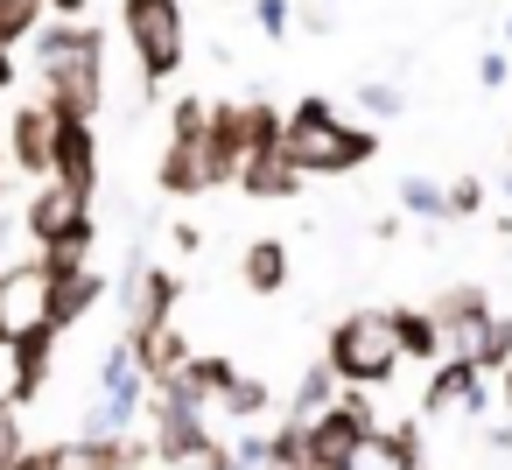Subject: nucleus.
<instances>
[{
    "label": "nucleus",
    "instance_id": "obj_1",
    "mask_svg": "<svg viewBox=\"0 0 512 470\" xmlns=\"http://www.w3.org/2000/svg\"><path fill=\"white\" fill-rule=\"evenodd\" d=\"M36 78H43V106L50 120H99L106 106V29L92 22H43L29 36Z\"/></svg>",
    "mask_w": 512,
    "mask_h": 470
},
{
    "label": "nucleus",
    "instance_id": "obj_2",
    "mask_svg": "<svg viewBox=\"0 0 512 470\" xmlns=\"http://www.w3.org/2000/svg\"><path fill=\"white\" fill-rule=\"evenodd\" d=\"M379 155V134L372 127H351L337 120L330 99H295L281 113V162L295 176H351Z\"/></svg>",
    "mask_w": 512,
    "mask_h": 470
},
{
    "label": "nucleus",
    "instance_id": "obj_3",
    "mask_svg": "<svg viewBox=\"0 0 512 470\" xmlns=\"http://www.w3.org/2000/svg\"><path fill=\"white\" fill-rule=\"evenodd\" d=\"M120 29L134 43V64H141V92L155 99L183 57H190V22H183V0H120Z\"/></svg>",
    "mask_w": 512,
    "mask_h": 470
},
{
    "label": "nucleus",
    "instance_id": "obj_4",
    "mask_svg": "<svg viewBox=\"0 0 512 470\" xmlns=\"http://www.w3.org/2000/svg\"><path fill=\"white\" fill-rule=\"evenodd\" d=\"M330 379L344 393H365V386H386L400 372V351H393V330H386V309H351L337 330H330V351H323Z\"/></svg>",
    "mask_w": 512,
    "mask_h": 470
},
{
    "label": "nucleus",
    "instance_id": "obj_5",
    "mask_svg": "<svg viewBox=\"0 0 512 470\" xmlns=\"http://www.w3.org/2000/svg\"><path fill=\"white\" fill-rule=\"evenodd\" d=\"M155 190L162 197H197L204 190V99L183 92L169 106V148L155 162Z\"/></svg>",
    "mask_w": 512,
    "mask_h": 470
},
{
    "label": "nucleus",
    "instance_id": "obj_6",
    "mask_svg": "<svg viewBox=\"0 0 512 470\" xmlns=\"http://www.w3.org/2000/svg\"><path fill=\"white\" fill-rule=\"evenodd\" d=\"M372 435H379V414H372V400L337 386V400H330V407L309 421V463H351V456H358Z\"/></svg>",
    "mask_w": 512,
    "mask_h": 470
},
{
    "label": "nucleus",
    "instance_id": "obj_7",
    "mask_svg": "<svg viewBox=\"0 0 512 470\" xmlns=\"http://www.w3.org/2000/svg\"><path fill=\"white\" fill-rule=\"evenodd\" d=\"M176 302H183V281H176L169 267L127 260V330H120V337H148V330L176 323Z\"/></svg>",
    "mask_w": 512,
    "mask_h": 470
},
{
    "label": "nucleus",
    "instance_id": "obj_8",
    "mask_svg": "<svg viewBox=\"0 0 512 470\" xmlns=\"http://www.w3.org/2000/svg\"><path fill=\"white\" fill-rule=\"evenodd\" d=\"M428 323L442 330V351H449V358H470V344H477L484 323H491V295H484L477 281H456V288H442V295L428 302Z\"/></svg>",
    "mask_w": 512,
    "mask_h": 470
},
{
    "label": "nucleus",
    "instance_id": "obj_9",
    "mask_svg": "<svg viewBox=\"0 0 512 470\" xmlns=\"http://www.w3.org/2000/svg\"><path fill=\"white\" fill-rule=\"evenodd\" d=\"M148 414H155V456L162 463H190V456H204L211 449V428H204V407H190V400H176L169 386H155V400H148Z\"/></svg>",
    "mask_w": 512,
    "mask_h": 470
},
{
    "label": "nucleus",
    "instance_id": "obj_10",
    "mask_svg": "<svg viewBox=\"0 0 512 470\" xmlns=\"http://www.w3.org/2000/svg\"><path fill=\"white\" fill-rule=\"evenodd\" d=\"M43 302H50V274L36 260H15V267H0V351H8L22 330L43 323Z\"/></svg>",
    "mask_w": 512,
    "mask_h": 470
},
{
    "label": "nucleus",
    "instance_id": "obj_11",
    "mask_svg": "<svg viewBox=\"0 0 512 470\" xmlns=\"http://www.w3.org/2000/svg\"><path fill=\"white\" fill-rule=\"evenodd\" d=\"M50 183L71 190V197L99 190V134L85 120H57V134H50Z\"/></svg>",
    "mask_w": 512,
    "mask_h": 470
},
{
    "label": "nucleus",
    "instance_id": "obj_12",
    "mask_svg": "<svg viewBox=\"0 0 512 470\" xmlns=\"http://www.w3.org/2000/svg\"><path fill=\"white\" fill-rule=\"evenodd\" d=\"M92 225V197H71V190H57V183H43L29 204H22V232L36 239V246H57V239H71V232H85Z\"/></svg>",
    "mask_w": 512,
    "mask_h": 470
},
{
    "label": "nucleus",
    "instance_id": "obj_13",
    "mask_svg": "<svg viewBox=\"0 0 512 470\" xmlns=\"http://www.w3.org/2000/svg\"><path fill=\"white\" fill-rule=\"evenodd\" d=\"M50 365H57V330H50V323L22 330V337L8 344V400L29 407V400L50 386Z\"/></svg>",
    "mask_w": 512,
    "mask_h": 470
},
{
    "label": "nucleus",
    "instance_id": "obj_14",
    "mask_svg": "<svg viewBox=\"0 0 512 470\" xmlns=\"http://www.w3.org/2000/svg\"><path fill=\"white\" fill-rule=\"evenodd\" d=\"M50 134H57V120H50L43 99L15 106V120H8V162L22 176H36V183H50Z\"/></svg>",
    "mask_w": 512,
    "mask_h": 470
},
{
    "label": "nucleus",
    "instance_id": "obj_15",
    "mask_svg": "<svg viewBox=\"0 0 512 470\" xmlns=\"http://www.w3.org/2000/svg\"><path fill=\"white\" fill-rule=\"evenodd\" d=\"M239 176V99L204 106V190H225Z\"/></svg>",
    "mask_w": 512,
    "mask_h": 470
},
{
    "label": "nucleus",
    "instance_id": "obj_16",
    "mask_svg": "<svg viewBox=\"0 0 512 470\" xmlns=\"http://www.w3.org/2000/svg\"><path fill=\"white\" fill-rule=\"evenodd\" d=\"M421 414H484V372L470 358H442L421 393Z\"/></svg>",
    "mask_w": 512,
    "mask_h": 470
},
{
    "label": "nucleus",
    "instance_id": "obj_17",
    "mask_svg": "<svg viewBox=\"0 0 512 470\" xmlns=\"http://www.w3.org/2000/svg\"><path fill=\"white\" fill-rule=\"evenodd\" d=\"M127 351H134V372L148 379V386H169L197 351H190V337L176 330V323H162V330H148V337H120Z\"/></svg>",
    "mask_w": 512,
    "mask_h": 470
},
{
    "label": "nucleus",
    "instance_id": "obj_18",
    "mask_svg": "<svg viewBox=\"0 0 512 470\" xmlns=\"http://www.w3.org/2000/svg\"><path fill=\"white\" fill-rule=\"evenodd\" d=\"M106 295V274L99 267H85V274H64V281H50V302H43V323L64 337L71 323H85L92 316V302Z\"/></svg>",
    "mask_w": 512,
    "mask_h": 470
},
{
    "label": "nucleus",
    "instance_id": "obj_19",
    "mask_svg": "<svg viewBox=\"0 0 512 470\" xmlns=\"http://www.w3.org/2000/svg\"><path fill=\"white\" fill-rule=\"evenodd\" d=\"M386 330H393V351L414 358V365H442V358H449V351H442V330H435L428 309H414V302L386 309Z\"/></svg>",
    "mask_w": 512,
    "mask_h": 470
},
{
    "label": "nucleus",
    "instance_id": "obj_20",
    "mask_svg": "<svg viewBox=\"0 0 512 470\" xmlns=\"http://www.w3.org/2000/svg\"><path fill=\"white\" fill-rule=\"evenodd\" d=\"M239 281H246L253 295H281V288H288V239H246Z\"/></svg>",
    "mask_w": 512,
    "mask_h": 470
},
{
    "label": "nucleus",
    "instance_id": "obj_21",
    "mask_svg": "<svg viewBox=\"0 0 512 470\" xmlns=\"http://www.w3.org/2000/svg\"><path fill=\"white\" fill-rule=\"evenodd\" d=\"M232 183H239L246 197H267V204H274V197H295V190H302V176H295V169L281 162V148H274V155H246Z\"/></svg>",
    "mask_w": 512,
    "mask_h": 470
},
{
    "label": "nucleus",
    "instance_id": "obj_22",
    "mask_svg": "<svg viewBox=\"0 0 512 470\" xmlns=\"http://www.w3.org/2000/svg\"><path fill=\"white\" fill-rule=\"evenodd\" d=\"M274 148H281V106L246 99V106H239V162H246V155H274Z\"/></svg>",
    "mask_w": 512,
    "mask_h": 470
},
{
    "label": "nucleus",
    "instance_id": "obj_23",
    "mask_svg": "<svg viewBox=\"0 0 512 470\" xmlns=\"http://www.w3.org/2000/svg\"><path fill=\"white\" fill-rule=\"evenodd\" d=\"M330 400H337V379H330V365H323V358H309V365H302V379H295L288 421H302V428H309V421H316V414H323Z\"/></svg>",
    "mask_w": 512,
    "mask_h": 470
},
{
    "label": "nucleus",
    "instance_id": "obj_24",
    "mask_svg": "<svg viewBox=\"0 0 512 470\" xmlns=\"http://www.w3.org/2000/svg\"><path fill=\"white\" fill-rule=\"evenodd\" d=\"M267 407H274V393H267V379H253V372H232L225 393H218V414H232L239 428H253Z\"/></svg>",
    "mask_w": 512,
    "mask_h": 470
},
{
    "label": "nucleus",
    "instance_id": "obj_25",
    "mask_svg": "<svg viewBox=\"0 0 512 470\" xmlns=\"http://www.w3.org/2000/svg\"><path fill=\"white\" fill-rule=\"evenodd\" d=\"M92 246H99V225H85V232H71V239L43 246V253H36V267H43L50 281H64V274H85V267H92Z\"/></svg>",
    "mask_w": 512,
    "mask_h": 470
},
{
    "label": "nucleus",
    "instance_id": "obj_26",
    "mask_svg": "<svg viewBox=\"0 0 512 470\" xmlns=\"http://www.w3.org/2000/svg\"><path fill=\"white\" fill-rule=\"evenodd\" d=\"M43 22H50L43 0H0V50H22Z\"/></svg>",
    "mask_w": 512,
    "mask_h": 470
},
{
    "label": "nucleus",
    "instance_id": "obj_27",
    "mask_svg": "<svg viewBox=\"0 0 512 470\" xmlns=\"http://www.w3.org/2000/svg\"><path fill=\"white\" fill-rule=\"evenodd\" d=\"M470 365H477V372H505V365H512V316H491V323H484V337L470 344Z\"/></svg>",
    "mask_w": 512,
    "mask_h": 470
},
{
    "label": "nucleus",
    "instance_id": "obj_28",
    "mask_svg": "<svg viewBox=\"0 0 512 470\" xmlns=\"http://www.w3.org/2000/svg\"><path fill=\"white\" fill-rule=\"evenodd\" d=\"M267 463H281V470H302V463H309V428H302V421H281V428H267Z\"/></svg>",
    "mask_w": 512,
    "mask_h": 470
},
{
    "label": "nucleus",
    "instance_id": "obj_29",
    "mask_svg": "<svg viewBox=\"0 0 512 470\" xmlns=\"http://www.w3.org/2000/svg\"><path fill=\"white\" fill-rule=\"evenodd\" d=\"M400 211H407V218H449V211H442V183L407 176V183H400Z\"/></svg>",
    "mask_w": 512,
    "mask_h": 470
},
{
    "label": "nucleus",
    "instance_id": "obj_30",
    "mask_svg": "<svg viewBox=\"0 0 512 470\" xmlns=\"http://www.w3.org/2000/svg\"><path fill=\"white\" fill-rule=\"evenodd\" d=\"M22 449H29V442H22V407L0 393V470H15V463H22Z\"/></svg>",
    "mask_w": 512,
    "mask_h": 470
},
{
    "label": "nucleus",
    "instance_id": "obj_31",
    "mask_svg": "<svg viewBox=\"0 0 512 470\" xmlns=\"http://www.w3.org/2000/svg\"><path fill=\"white\" fill-rule=\"evenodd\" d=\"M442 211H449V218H477V211H484V183H477V176L442 183Z\"/></svg>",
    "mask_w": 512,
    "mask_h": 470
},
{
    "label": "nucleus",
    "instance_id": "obj_32",
    "mask_svg": "<svg viewBox=\"0 0 512 470\" xmlns=\"http://www.w3.org/2000/svg\"><path fill=\"white\" fill-rule=\"evenodd\" d=\"M253 29H260L267 43H281V36L295 29V8H288V0H253Z\"/></svg>",
    "mask_w": 512,
    "mask_h": 470
},
{
    "label": "nucleus",
    "instance_id": "obj_33",
    "mask_svg": "<svg viewBox=\"0 0 512 470\" xmlns=\"http://www.w3.org/2000/svg\"><path fill=\"white\" fill-rule=\"evenodd\" d=\"M358 106H365L372 120H393V113H400V92H393V85H358Z\"/></svg>",
    "mask_w": 512,
    "mask_h": 470
},
{
    "label": "nucleus",
    "instance_id": "obj_34",
    "mask_svg": "<svg viewBox=\"0 0 512 470\" xmlns=\"http://www.w3.org/2000/svg\"><path fill=\"white\" fill-rule=\"evenodd\" d=\"M232 463H239V470H260V463H267V435H260V428H239V442H232Z\"/></svg>",
    "mask_w": 512,
    "mask_h": 470
},
{
    "label": "nucleus",
    "instance_id": "obj_35",
    "mask_svg": "<svg viewBox=\"0 0 512 470\" xmlns=\"http://www.w3.org/2000/svg\"><path fill=\"white\" fill-rule=\"evenodd\" d=\"M15 470H64V442H50V449H22Z\"/></svg>",
    "mask_w": 512,
    "mask_h": 470
},
{
    "label": "nucleus",
    "instance_id": "obj_36",
    "mask_svg": "<svg viewBox=\"0 0 512 470\" xmlns=\"http://www.w3.org/2000/svg\"><path fill=\"white\" fill-rule=\"evenodd\" d=\"M477 85H484V92H498V85H505V57H498V50L477 64Z\"/></svg>",
    "mask_w": 512,
    "mask_h": 470
},
{
    "label": "nucleus",
    "instance_id": "obj_37",
    "mask_svg": "<svg viewBox=\"0 0 512 470\" xmlns=\"http://www.w3.org/2000/svg\"><path fill=\"white\" fill-rule=\"evenodd\" d=\"M85 8L92 0H43V15H57V22H85Z\"/></svg>",
    "mask_w": 512,
    "mask_h": 470
},
{
    "label": "nucleus",
    "instance_id": "obj_38",
    "mask_svg": "<svg viewBox=\"0 0 512 470\" xmlns=\"http://www.w3.org/2000/svg\"><path fill=\"white\" fill-rule=\"evenodd\" d=\"M169 246H176V253H197V246H204V232H197V225H176V232H169Z\"/></svg>",
    "mask_w": 512,
    "mask_h": 470
},
{
    "label": "nucleus",
    "instance_id": "obj_39",
    "mask_svg": "<svg viewBox=\"0 0 512 470\" xmlns=\"http://www.w3.org/2000/svg\"><path fill=\"white\" fill-rule=\"evenodd\" d=\"M197 463H204V470H239V463H232V449H218V442H211V449H204Z\"/></svg>",
    "mask_w": 512,
    "mask_h": 470
},
{
    "label": "nucleus",
    "instance_id": "obj_40",
    "mask_svg": "<svg viewBox=\"0 0 512 470\" xmlns=\"http://www.w3.org/2000/svg\"><path fill=\"white\" fill-rule=\"evenodd\" d=\"M15 78H22L15 71V50H0V92H15Z\"/></svg>",
    "mask_w": 512,
    "mask_h": 470
},
{
    "label": "nucleus",
    "instance_id": "obj_41",
    "mask_svg": "<svg viewBox=\"0 0 512 470\" xmlns=\"http://www.w3.org/2000/svg\"><path fill=\"white\" fill-rule=\"evenodd\" d=\"M498 393H505V414H512V365L498 372Z\"/></svg>",
    "mask_w": 512,
    "mask_h": 470
},
{
    "label": "nucleus",
    "instance_id": "obj_42",
    "mask_svg": "<svg viewBox=\"0 0 512 470\" xmlns=\"http://www.w3.org/2000/svg\"><path fill=\"white\" fill-rule=\"evenodd\" d=\"M505 43H512V22H505Z\"/></svg>",
    "mask_w": 512,
    "mask_h": 470
},
{
    "label": "nucleus",
    "instance_id": "obj_43",
    "mask_svg": "<svg viewBox=\"0 0 512 470\" xmlns=\"http://www.w3.org/2000/svg\"><path fill=\"white\" fill-rule=\"evenodd\" d=\"M260 470H281V463H260Z\"/></svg>",
    "mask_w": 512,
    "mask_h": 470
},
{
    "label": "nucleus",
    "instance_id": "obj_44",
    "mask_svg": "<svg viewBox=\"0 0 512 470\" xmlns=\"http://www.w3.org/2000/svg\"><path fill=\"white\" fill-rule=\"evenodd\" d=\"M0 197H8V183H0Z\"/></svg>",
    "mask_w": 512,
    "mask_h": 470
}]
</instances>
